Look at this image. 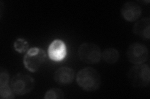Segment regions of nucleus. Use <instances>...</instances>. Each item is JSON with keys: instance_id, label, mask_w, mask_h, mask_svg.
I'll use <instances>...</instances> for the list:
<instances>
[{"instance_id": "5", "label": "nucleus", "mask_w": 150, "mask_h": 99, "mask_svg": "<svg viewBox=\"0 0 150 99\" xmlns=\"http://www.w3.org/2000/svg\"><path fill=\"white\" fill-rule=\"evenodd\" d=\"M78 57L83 62L93 64L98 63L101 58V51L99 46L95 44L84 43L79 46Z\"/></svg>"}, {"instance_id": "9", "label": "nucleus", "mask_w": 150, "mask_h": 99, "mask_svg": "<svg viewBox=\"0 0 150 99\" xmlns=\"http://www.w3.org/2000/svg\"><path fill=\"white\" fill-rule=\"evenodd\" d=\"M75 76L74 71L69 67H62L54 73L55 82L60 86H67L71 84Z\"/></svg>"}, {"instance_id": "15", "label": "nucleus", "mask_w": 150, "mask_h": 99, "mask_svg": "<svg viewBox=\"0 0 150 99\" xmlns=\"http://www.w3.org/2000/svg\"><path fill=\"white\" fill-rule=\"evenodd\" d=\"M9 80V75L7 70L1 68L0 69V86L8 84Z\"/></svg>"}, {"instance_id": "14", "label": "nucleus", "mask_w": 150, "mask_h": 99, "mask_svg": "<svg viewBox=\"0 0 150 99\" xmlns=\"http://www.w3.org/2000/svg\"><path fill=\"white\" fill-rule=\"evenodd\" d=\"M11 87L9 86L8 84L1 85L0 86V96L2 99H11L15 98Z\"/></svg>"}, {"instance_id": "10", "label": "nucleus", "mask_w": 150, "mask_h": 99, "mask_svg": "<svg viewBox=\"0 0 150 99\" xmlns=\"http://www.w3.org/2000/svg\"><path fill=\"white\" fill-rule=\"evenodd\" d=\"M133 33L144 39H149L150 19L143 18L136 22L133 27Z\"/></svg>"}, {"instance_id": "6", "label": "nucleus", "mask_w": 150, "mask_h": 99, "mask_svg": "<svg viewBox=\"0 0 150 99\" xmlns=\"http://www.w3.org/2000/svg\"><path fill=\"white\" fill-rule=\"evenodd\" d=\"M127 57L129 61L134 64H142L146 62L148 58V50L143 44L134 43L127 50Z\"/></svg>"}, {"instance_id": "3", "label": "nucleus", "mask_w": 150, "mask_h": 99, "mask_svg": "<svg viewBox=\"0 0 150 99\" xmlns=\"http://www.w3.org/2000/svg\"><path fill=\"white\" fill-rule=\"evenodd\" d=\"M46 58V55L43 49L33 47L27 51L23 58V63L28 71L35 73L43 65Z\"/></svg>"}, {"instance_id": "13", "label": "nucleus", "mask_w": 150, "mask_h": 99, "mask_svg": "<svg viewBox=\"0 0 150 99\" xmlns=\"http://www.w3.org/2000/svg\"><path fill=\"white\" fill-rule=\"evenodd\" d=\"M64 95L63 92L59 89L53 88L47 91L44 97L46 99H61L64 98Z\"/></svg>"}, {"instance_id": "1", "label": "nucleus", "mask_w": 150, "mask_h": 99, "mask_svg": "<svg viewBox=\"0 0 150 99\" xmlns=\"http://www.w3.org/2000/svg\"><path fill=\"white\" fill-rule=\"evenodd\" d=\"M76 80L78 86L88 92L96 91L101 84L100 74L91 67H86L79 71Z\"/></svg>"}, {"instance_id": "2", "label": "nucleus", "mask_w": 150, "mask_h": 99, "mask_svg": "<svg viewBox=\"0 0 150 99\" xmlns=\"http://www.w3.org/2000/svg\"><path fill=\"white\" fill-rule=\"evenodd\" d=\"M129 81L133 86L144 87L150 81V70L147 64H136L131 67L128 74Z\"/></svg>"}, {"instance_id": "8", "label": "nucleus", "mask_w": 150, "mask_h": 99, "mask_svg": "<svg viewBox=\"0 0 150 99\" xmlns=\"http://www.w3.org/2000/svg\"><path fill=\"white\" fill-rule=\"evenodd\" d=\"M49 58L54 61L63 60L67 55V46L61 40H54L52 42L48 50Z\"/></svg>"}, {"instance_id": "11", "label": "nucleus", "mask_w": 150, "mask_h": 99, "mask_svg": "<svg viewBox=\"0 0 150 99\" xmlns=\"http://www.w3.org/2000/svg\"><path fill=\"white\" fill-rule=\"evenodd\" d=\"M120 57L118 51L113 48L106 49L101 55V58L108 64H112L118 61Z\"/></svg>"}, {"instance_id": "12", "label": "nucleus", "mask_w": 150, "mask_h": 99, "mask_svg": "<svg viewBox=\"0 0 150 99\" xmlns=\"http://www.w3.org/2000/svg\"><path fill=\"white\" fill-rule=\"evenodd\" d=\"M28 47H29L28 42L24 39H18L14 42L15 50L20 53L27 52Z\"/></svg>"}, {"instance_id": "4", "label": "nucleus", "mask_w": 150, "mask_h": 99, "mask_svg": "<svg viewBox=\"0 0 150 99\" xmlns=\"http://www.w3.org/2000/svg\"><path fill=\"white\" fill-rule=\"evenodd\" d=\"M35 87V81L30 75L18 73L11 79V87L18 96H23L30 92Z\"/></svg>"}, {"instance_id": "7", "label": "nucleus", "mask_w": 150, "mask_h": 99, "mask_svg": "<svg viewBox=\"0 0 150 99\" xmlns=\"http://www.w3.org/2000/svg\"><path fill=\"white\" fill-rule=\"evenodd\" d=\"M142 9L138 4L129 1L122 6L121 13L124 19L128 22H134L138 20L142 15Z\"/></svg>"}]
</instances>
